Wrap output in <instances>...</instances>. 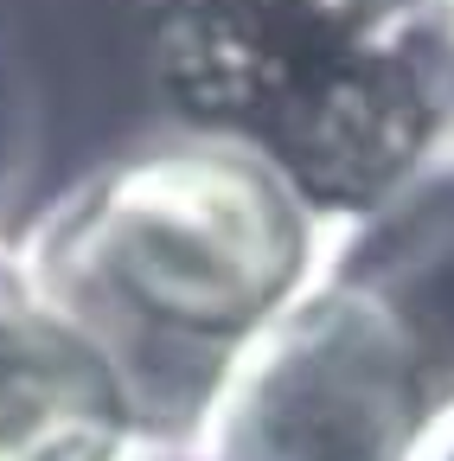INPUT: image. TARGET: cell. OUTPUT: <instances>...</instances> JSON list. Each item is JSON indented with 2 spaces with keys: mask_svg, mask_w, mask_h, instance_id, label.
Here are the masks:
<instances>
[{
  "mask_svg": "<svg viewBox=\"0 0 454 461\" xmlns=\"http://www.w3.org/2000/svg\"><path fill=\"white\" fill-rule=\"evenodd\" d=\"M410 0H141L147 77L192 135L275 167L307 212L365 218L416 180L429 90Z\"/></svg>",
  "mask_w": 454,
  "mask_h": 461,
  "instance_id": "1",
  "label": "cell"
},
{
  "mask_svg": "<svg viewBox=\"0 0 454 461\" xmlns=\"http://www.w3.org/2000/svg\"><path fill=\"white\" fill-rule=\"evenodd\" d=\"M20 269L90 333L129 321L231 353L314 282V212L256 154L186 135L84 173L32 224Z\"/></svg>",
  "mask_w": 454,
  "mask_h": 461,
  "instance_id": "2",
  "label": "cell"
},
{
  "mask_svg": "<svg viewBox=\"0 0 454 461\" xmlns=\"http://www.w3.org/2000/svg\"><path fill=\"white\" fill-rule=\"evenodd\" d=\"M435 403L404 333L320 269L218 359L192 461H416Z\"/></svg>",
  "mask_w": 454,
  "mask_h": 461,
  "instance_id": "3",
  "label": "cell"
},
{
  "mask_svg": "<svg viewBox=\"0 0 454 461\" xmlns=\"http://www.w3.org/2000/svg\"><path fill=\"white\" fill-rule=\"evenodd\" d=\"M129 436L135 403L109 339L45 302L13 257L0 269V461H116Z\"/></svg>",
  "mask_w": 454,
  "mask_h": 461,
  "instance_id": "4",
  "label": "cell"
},
{
  "mask_svg": "<svg viewBox=\"0 0 454 461\" xmlns=\"http://www.w3.org/2000/svg\"><path fill=\"white\" fill-rule=\"evenodd\" d=\"M404 333L429 391H454V180L396 186L326 263Z\"/></svg>",
  "mask_w": 454,
  "mask_h": 461,
  "instance_id": "5",
  "label": "cell"
},
{
  "mask_svg": "<svg viewBox=\"0 0 454 461\" xmlns=\"http://www.w3.org/2000/svg\"><path fill=\"white\" fill-rule=\"evenodd\" d=\"M116 461H192V455H180L174 442H147V436H129V448H122Z\"/></svg>",
  "mask_w": 454,
  "mask_h": 461,
  "instance_id": "6",
  "label": "cell"
},
{
  "mask_svg": "<svg viewBox=\"0 0 454 461\" xmlns=\"http://www.w3.org/2000/svg\"><path fill=\"white\" fill-rule=\"evenodd\" d=\"M441 20H448V51H454V0H441Z\"/></svg>",
  "mask_w": 454,
  "mask_h": 461,
  "instance_id": "7",
  "label": "cell"
},
{
  "mask_svg": "<svg viewBox=\"0 0 454 461\" xmlns=\"http://www.w3.org/2000/svg\"><path fill=\"white\" fill-rule=\"evenodd\" d=\"M435 461H454V442H448V448H441V455H435Z\"/></svg>",
  "mask_w": 454,
  "mask_h": 461,
  "instance_id": "8",
  "label": "cell"
},
{
  "mask_svg": "<svg viewBox=\"0 0 454 461\" xmlns=\"http://www.w3.org/2000/svg\"><path fill=\"white\" fill-rule=\"evenodd\" d=\"M7 263H13V250H0V269H7Z\"/></svg>",
  "mask_w": 454,
  "mask_h": 461,
  "instance_id": "9",
  "label": "cell"
}]
</instances>
